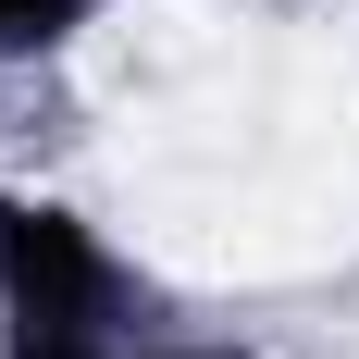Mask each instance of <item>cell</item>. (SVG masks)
I'll return each mask as SVG.
<instances>
[{
    "label": "cell",
    "instance_id": "7a4b0ae2",
    "mask_svg": "<svg viewBox=\"0 0 359 359\" xmlns=\"http://www.w3.org/2000/svg\"><path fill=\"white\" fill-rule=\"evenodd\" d=\"M111 25V0H0V74H50Z\"/></svg>",
    "mask_w": 359,
    "mask_h": 359
},
{
    "label": "cell",
    "instance_id": "277c9868",
    "mask_svg": "<svg viewBox=\"0 0 359 359\" xmlns=\"http://www.w3.org/2000/svg\"><path fill=\"white\" fill-rule=\"evenodd\" d=\"M0 359H124L111 334H50V323H0Z\"/></svg>",
    "mask_w": 359,
    "mask_h": 359
},
{
    "label": "cell",
    "instance_id": "6da1fadb",
    "mask_svg": "<svg viewBox=\"0 0 359 359\" xmlns=\"http://www.w3.org/2000/svg\"><path fill=\"white\" fill-rule=\"evenodd\" d=\"M0 323L137 347V334H161V285H149V260L87 198H62V186H0Z\"/></svg>",
    "mask_w": 359,
    "mask_h": 359
},
{
    "label": "cell",
    "instance_id": "3957f363",
    "mask_svg": "<svg viewBox=\"0 0 359 359\" xmlns=\"http://www.w3.org/2000/svg\"><path fill=\"white\" fill-rule=\"evenodd\" d=\"M124 359H260L248 334H211V323H161V334H137Z\"/></svg>",
    "mask_w": 359,
    "mask_h": 359
}]
</instances>
